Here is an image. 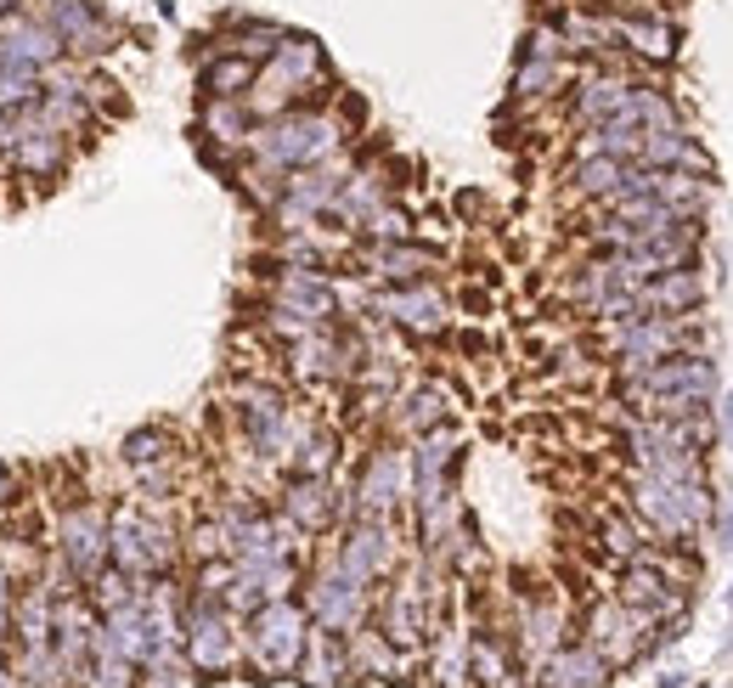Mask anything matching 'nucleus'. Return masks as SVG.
<instances>
[{"label": "nucleus", "mask_w": 733, "mask_h": 688, "mask_svg": "<svg viewBox=\"0 0 733 688\" xmlns=\"http://www.w3.org/2000/svg\"><path fill=\"white\" fill-rule=\"evenodd\" d=\"M654 688H688V672H660Z\"/></svg>", "instance_id": "35"}, {"label": "nucleus", "mask_w": 733, "mask_h": 688, "mask_svg": "<svg viewBox=\"0 0 733 688\" xmlns=\"http://www.w3.org/2000/svg\"><path fill=\"white\" fill-rule=\"evenodd\" d=\"M254 80H260V62L231 57V51H209V62L197 69L204 96H226V102H243V96L254 90Z\"/></svg>", "instance_id": "25"}, {"label": "nucleus", "mask_w": 733, "mask_h": 688, "mask_svg": "<svg viewBox=\"0 0 733 688\" xmlns=\"http://www.w3.org/2000/svg\"><path fill=\"white\" fill-rule=\"evenodd\" d=\"M644 170H688V176H717V164H711L706 142L694 136V124H672V130H649V142H644Z\"/></svg>", "instance_id": "20"}, {"label": "nucleus", "mask_w": 733, "mask_h": 688, "mask_svg": "<svg viewBox=\"0 0 733 688\" xmlns=\"http://www.w3.org/2000/svg\"><path fill=\"white\" fill-rule=\"evenodd\" d=\"M706 300H711L706 259H699V266H683V271H665V277L638 282L644 316H688V311H706Z\"/></svg>", "instance_id": "19"}, {"label": "nucleus", "mask_w": 733, "mask_h": 688, "mask_svg": "<svg viewBox=\"0 0 733 688\" xmlns=\"http://www.w3.org/2000/svg\"><path fill=\"white\" fill-rule=\"evenodd\" d=\"M711 526H717V536H722V547L733 553V508H722V514L711 519Z\"/></svg>", "instance_id": "33"}, {"label": "nucleus", "mask_w": 733, "mask_h": 688, "mask_svg": "<svg viewBox=\"0 0 733 688\" xmlns=\"http://www.w3.org/2000/svg\"><path fill=\"white\" fill-rule=\"evenodd\" d=\"M717 430H722V440L733 435V389H728V396L717 401Z\"/></svg>", "instance_id": "32"}, {"label": "nucleus", "mask_w": 733, "mask_h": 688, "mask_svg": "<svg viewBox=\"0 0 733 688\" xmlns=\"http://www.w3.org/2000/svg\"><path fill=\"white\" fill-rule=\"evenodd\" d=\"M181 649L197 666L204 683L220 677H243V615L220 604V599H192L187 593V615H181Z\"/></svg>", "instance_id": "7"}, {"label": "nucleus", "mask_w": 733, "mask_h": 688, "mask_svg": "<svg viewBox=\"0 0 733 688\" xmlns=\"http://www.w3.org/2000/svg\"><path fill=\"white\" fill-rule=\"evenodd\" d=\"M283 40H288V28L265 23V17H226L220 35L209 46L215 51H231V57H249V62H260V69H265V62L283 51Z\"/></svg>", "instance_id": "22"}, {"label": "nucleus", "mask_w": 733, "mask_h": 688, "mask_svg": "<svg viewBox=\"0 0 733 688\" xmlns=\"http://www.w3.org/2000/svg\"><path fill=\"white\" fill-rule=\"evenodd\" d=\"M299 604L311 609V620H316L322 632L350 638V632H361L366 620H373L378 593H373V587H361V581H350L339 565L327 559V547H316L311 565H305V587H299Z\"/></svg>", "instance_id": "11"}, {"label": "nucleus", "mask_w": 733, "mask_h": 688, "mask_svg": "<svg viewBox=\"0 0 733 688\" xmlns=\"http://www.w3.org/2000/svg\"><path fill=\"white\" fill-rule=\"evenodd\" d=\"M316 547H327V559L339 565L350 581L373 587V593L412 559L401 526H395V519H378V514H356V519H345V526L333 531V536H322Z\"/></svg>", "instance_id": "6"}, {"label": "nucleus", "mask_w": 733, "mask_h": 688, "mask_svg": "<svg viewBox=\"0 0 733 688\" xmlns=\"http://www.w3.org/2000/svg\"><path fill=\"white\" fill-rule=\"evenodd\" d=\"M350 266H356V277H361L366 288H395V282L441 277L446 254L429 249V243H418V238H407V243H366V238H361L356 254H350Z\"/></svg>", "instance_id": "14"}, {"label": "nucleus", "mask_w": 733, "mask_h": 688, "mask_svg": "<svg viewBox=\"0 0 733 688\" xmlns=\"http://www.w3.org/2000/svg\"><path fill=\"white\" fill-rule=\"evenodd\" d=\"M293 683H305V688H339V683H356V677H350V638L322 632V627H316Z\"/></svg>", "instance_id": "24"}, {"label": "nucleus", "mask_w": 733, "mask_h": 688, "mask_svg": "<svg viewBox=\"0 0 733 688\" xmlns=\"http://www.w3.org/2000/svg\"><path fill=\"white\" fill-rule=\"evenodd\" d=\"M113 503L103 497H74L69 508L57 514L51 526V559L69 570L80 587H91L96 576H103L113 565Z\"/></svg>", "instance_id": "8"}, {"label": "nucleus", "mask_w": 733, "mask_h": 688, "mask_svg": "<svg viewBox=\"0 0 733 688\" xmlns=\"http://www.w3.org/2000/svg\"><path fill=\"white\" fill-rule=\"evenodd\" d=\"M46 23L57 28V40L69 46L74 62H96V57H108L113 40H119V28L113 17L96 7V0H46Z\"/></svg>", "instance_id": "15"}, {"label": "nucleus", "mask_w": 733, "mask_h": 688, "mask_svg": "<svg viewBox=\"0 0 733 688\" xmlns=\"http://www.w3.org/2000/svg\"><path fill=\"white\" fill-rule=\"evenodd\" d=\"M615 401L632 418H706L722 401V367L711 350H672L649 373L615 384Z\"/></svg>", "instance_id": "2"}, {"label": "nucleus", "mask_w": 733, "mask_h": 688, "mask_svg": "<svg viewBox=\"0 0 733 688\" xmlns=\"http://www.w3.org/2000/svg\"><path fill=\"white\" fill-rule=\"evenodd\" d=\"M23 503V474H17V463H0V514H12Z\"/></svg>", "instance_id": "30"}, {"label": "nucleus", "mask_w": 733, "mask_h": 688, "mask_svg": "<svg viewBox=\"0 0 733 688\" xmlns=\"http://www.w3.org/2000/svg\"><path fill=\"white\" fill-rule=\"evenodd\" d=\"M142 688H204V677L187 661V649H158L142 661Z\"/></svg>", "instance_id": "28"}, {"label": "nucleus", "mask_w": 733, "mask_h": 688, "mask_svg": "<svg viewBox=\"0 0 733 688\" xmlns=\"http://www.w3.org/2000/svg\"><path fill=\"white\" fill-rule=\"evenodd\" d=\"M350 142V119L339 108H288L277 119H260L249 136V164L272 176L316 170V164L339 158Z\"/></svg>", "instance_id": "3"}, {"label": "nucleus", "mask_w": 733, "mask_h": 688, "mask_svg": "<svg viewBox=\"0 0 733 688\" xmlns=\"http://www.w3.org/2000/svg\"><path fill=\"white\" fill-rule=\"evenodd\" d=\"M441 423H452V396H446V384H435V378H412V384H401L395 389V401H389V412H384V430L395 435V440H423L429 430H441Z\"/></svg>", "instance_id": "16"}, {"label": "nucleus", "mask_w": 733, "mask_h": 688, "mask_svg": "<svg viewBox=\"0 0 733 688\" xmlns=\"http://www.w3.org/2000/svg\"><path fill=\"white\" fill-rule=\"evenodd\" d=\"M350 508L395 519L412 508V457L401 440H373L361 451V463L350 474Z\"/></svg>", "instance_id": "12"}, {"label": "nucleus", "mask_w": 733, "mask_h": 688, "mask_svg": "<svg viewBox=\"0 0 733 688\" xmlns=\"http://www.w3.org/2000/svg\"><path fill=\"white\" fill-rule=\"evenodd\" d=\"M197 136H204V147L249 153V136H254V113H249V102H226V96H204V113H197Z\"/></svg>", "instance_id": "23"}, {"label": "nucleus", "mask_w": 733, "mask_h": 688, "mask_svg": "<svg viewBox=\"0 0 733 688\" xmlns=\"http://www.w3.org/2000/svg\"><path fill=\"white\" fill-rule=\"evenodd\" d=\"M113 565L136 581H164L187 565V526H176L170 508L147 503H113Z\"/></svg>", "instance_id": "5"}, {"label": "nucleus", "mask_w": 733, "mask_h": 688, "mask_svg": "<svg viewBox=\"0 0 733 688\" xmlns=\"http://www.w3.org/2000/svg\"><path fill=\"white\" fill-rule=\"evenodd\" d=\"M576 74H581V62H570V57H558V62H519V69H514V102H525V108L564 102L570 85H576Z\"/></svg>", "instance_id": "21"}, {"label": "nucleus", "mask_w": 733, "mask_h": 688, "mask_svg": "<svg viewBox=\"0 0 733 688\" xmlns=\"http://www.w3.org/2000/svg\"><path fill=\"white\" fill-rule=\"evenodd\" d=\"M272 503H277L311 542L333 536V531L345 526V519H356V508H350V485H339V474H288V480L277 485Z\"/></svg>", "instance_id": "13"}, {"label": "nucleus", "mask_w": 733, "mask_h": 688, "mask_svg": "<svg viewBox=\"0 0 733 688\" xmlns=\"http://www.w3.org/2000/svg\"><path fill=\"white\" fill-rule=\"evenodd\" d=\"M80 688H142V666L96 627V649H91V666H85V683Z\"/></svg>", "instance_id": "26"}, {"label": "nucleus", "mask_w": 733, "mask_h": 688, "mask_svg": "<svg viewBox=\"0 0 733 688\" xmlns=\"http://www.w3.org/2000/svg\"><path fill=\"white\" fill-rule=\"evenodd\" d=\"M610 683H615V666L581 638L558 643L548 661L530 666V688H610Z\"/></svg>", "instance_id": "17"}, {"label": "nucleus", "mask_w": 733, "mask_h": 688, "mask_svg": "<svg viewBox=\"0 0 733 688\" xmlns=\"http://www.w3.org/2000/svg\"><path fill=\"white\" fill-rule=\"evenodd\" d=\"M366 316H373L378 327H395V334L418 339V345H435V339L452 334L457 305H452V293L435 277H423V282L373 288V293H366Z\"/></svg>", "instance_id": "9"}, {"label": "nucleus", "mask_w": 733, "mask_h": 688, "mask_svg": "<svg viewBox=\"0 0 733 688\" xmlns=\"http://www.w3.org/2000/svg\"><path fill=\"white\" fill-rule=\"evenodd\" d=\"M0 688H23V677L12 666V649H0Z\"/></svg>", "instance_id": "31"}, {"label": "nucleus", "mask_w": 733, "mask_h": 688, "mask_svg": "<svg viewBox=\"0 0 733 688\" xmlns=\"http://www.w3.org/2000/svg\"><path fill=\"white\" fill-rule=\"evenodd\" d=\"M728 609H733V593H728Z\"/></svg>", "instance_id": "36"}, {"label": "nucleus", "mask_w": 733, "mask_h": 688, "mask_svg": "<svg viewBox=\"0 0 733 688\" xmlns=\"http://www.w3.org/2000/svg\"><path fill=\"white\" fill-rule=\"evenodd\" d=\"M457 209H462V215H480L485 198H480V192H457Z\"/></svg>", "instance_id": "34"}, {"label": "nucleus", "mask_w": 733, "mask_h": 688, "mask_svg": "<svg viewBox=\"0 0 733 688\" xmlns=\"http://www.w3.org/2000/svg\"><path fill=\"white\" fill-rule=\"evenodd\" d=\"M316 620L293 599H265L254 615H243V677L254 683H288L299 677V661L311 649Z\"/></svg>", "instance_id": "4"}, {"label": "nucleus", "mask_w": 733, "mask_h": 688, "mask_svg": "<svg viewBox=\"0 0 733 688\" xmlns=\"http://www.w3.org/2000/svg\"><path fill=\"white\" fill-rule=\"evenodd\" d=\"M654 632H660V620L644 609H626L615 593H592V604L576 615V638L592 643L615 672H632L638 661H649Z\"/></svg>", "instance_id": "10"}, {"label": "nucleus", "mask_w": 733, "mask_h": 688, "mask_svg": "<svg viewBox=\"0 0 733 688\" xmlns=\"http://www.w3.org/2000/svg\"><path fill=\"white\" fill-rule=\"evenodd\" d=\"M176 463V446H170V430H158V423H147V430H130L119 440V469L124 474H142V469H164Z\"/></svg>", "instance_id": "27"}, {"label": "nucleus", "mask_w": 733, "mask_h": 688, "mask_svg": "<svg viewBox=\"0 0 733 688\" xmlns=\"http://www.w3.org/2000/svg\"><path fill=\"white\" fill-rule=\"evenodd\" d=\"M339 457H345V435L333 423H316L305 451L293 457V474H339Z\"/></svg>", "instance_id": "29"}, {"label": "nucleus", "mask_w": 733, "mask_h": 688, "mask_svg": "<svg viewBox=\"0 0 733 688\" xmlns=\"http://www.w3.org/2000/svg\"><path fill=\"white\" fill-rule=\"evenodd\" d=\"M621 497L654 542H677V547H699V536H706L711 519H717V491H711L706 474L677 480V474L621 463Z\"/></svg>", "instance_id": "1"}, {"label": "nucleus", "mask_w": 733, "mask_h": 688, "mask_svg": "<svg viewBox=\"0 0 733 688\" xmlns=\"http://www.w3.org/2000/svg\"><path fill=\"white\" fill-rule=\"evenodd\" d=\"M418 661L423 654H407L389 632H378L373 620H366L361 632H350V677L356 683H407Z\"/></svg>", "instance_id": "18"}]
</instances>
